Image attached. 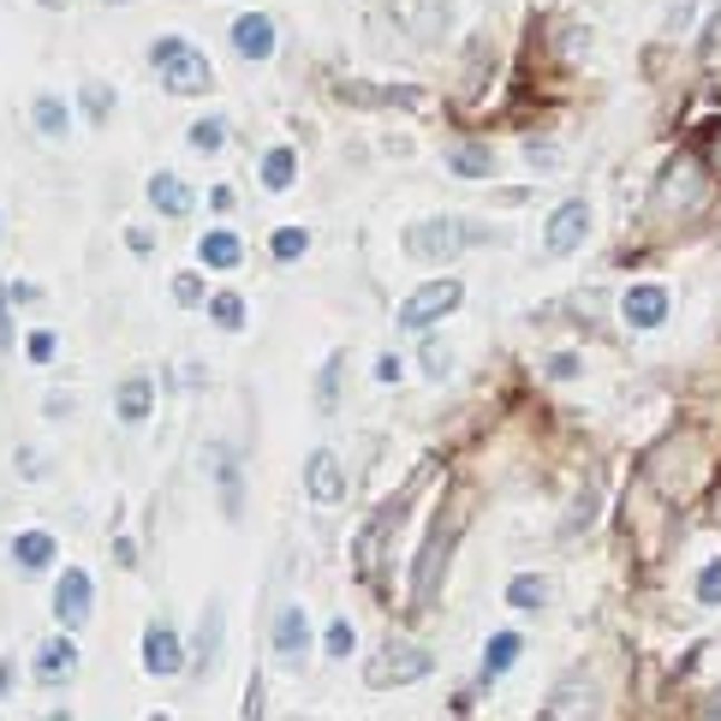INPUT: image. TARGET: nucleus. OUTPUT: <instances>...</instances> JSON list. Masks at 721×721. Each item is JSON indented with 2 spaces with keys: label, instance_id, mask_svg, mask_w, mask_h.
<instances>
[{
  "label": "nucleus",
  "instance_id": "nucleus-38",
  "mask_svg": "<svg viewBox=\"0 0 721 721\" xmlns=\"http://www.w3.org/2000/svg\"><path fill=\"white\" fill-rule=\"evenodd\" d=\"M703 55H721V0H715L710 25H703Z\"/></svg>",
  "mask_w": 721,
  "mask_h": 721
},
{
  "label": "nucleus",
  "instance_id": "nucleus-45",
  "mask_svg": "<svg viewBox=\"0 0 721 721\" xmlns=\"http://www.w3.org/2000/svg\"><path fill=\"white\" fill-rule=\"evenodd\" d=\"M19 471H25V477H42L48 466H42V454H37V448H25V454H19Z\"/></svg>",
  "mask_w": 721,
  "mask_h": 721
},
{
  "label": "nucleus",
  "instance_id": "nucleus-8",
  "mask_svg": "<svg viewBox=\"0 0 721 721\" xmlns=\"http://www.w3.org/2000/svg\"><path fill=\"white\" fill-rule=\"evenodd\" d=\"M591 238V203L585 197H566L555 215H548V233H543V251L548 256H573L578 245Z\"/></svg>",
  "mask_w": 721,
  "mask_h": 721
},
{
  "label": "nucleus",
  "instance_id": "nucleus-50",
  "mask_svg": "<svg viewBox=\"0 0 721 721\" xmlns=\"http://www.w3.org/2000/svg\"><path fill=\"white\" fill-rule=\"evenodd\" d=\"M108 7H126V0H108Z\"/></svg>",
  "mask_w": 721,
  "mask_h": 721
},
{
  "label": "nucleus",
  "instance_id": "nucleus-18",
  "mask_svg": "<svg viewBox=\"0 0 721 721\" xmlns=\"http://www.w3.org/2000/svg\"><path fill=\"white\" fill-rule=\"evenodd\" d=\"M221 632H227V614H221V603L203 608V632H197V650H192V674H210L215 656H221Z\"/></svg>",
  "mask_w": 721,
  "mask_h": 721
},
{
  "label": "nucleus",
  "instance_id": "nucleus-10",
  "mask_svg": "<svg viewBox=\"0 0 721 721\" xmlns=\"http://www.w3.org/2000/svg\"><path fill=\"white\" fill-rule=\"evenodd\" d=\"M144 668H149V674H185V668H192V662H185V644H179V632L174 626H167V621H149V632H144Z\"/></svg>",
  "mask_w": 721,
  "mask_h": 721
},
{
  "label": "nucleus",
  "instance_id": "nucleus-14",
  "mask_svg": "<svg viewBox=\"0 0 721 721\" xmlns=\"http://www.w3.org/2000/svg\"><path fill=\"white\" fill-rule=\"evenodd\" d=\"M400 513H406V495H393V501H388V507H382V513H376V519L364 525V537H358V548H352V555H358V566H364V573H376V555H382L388 530L400 525Z\"/></svg>",
  "mask_w": 721,
  "mask_h": 721
},
{
  "label": "nucleus",
  "instance_id": "nucleus-19",
  "mask_svg": "<svg viewBox=\"0 0 721 721\" xmlns=\"http://www.w3.org/2000/svg\"><path fill=\"white\" fill-rule=\"evenodd\" d=\"M548 603H555V585H548L543 573H519L507 585V608H519V614H543Z\"/></svg>",
  "mask_w": 721,
  "mask_h": 721
},
{
  "label": "nucleus",
  "instance_id": "nucleus-6",
  "mask_svg": "<svg viewBox=\"0 0 721 721\" xmlns=\"http://www.w3.org/2000/svg\"><path fill=\"white\" fill-rule=\"evenodd\" d=\"M459 299H466V286H459L454 274H441V281H423L418 293H411V299L400 304V329L423 334L429 322H441L448 311H459Z\"/></svg>",
  "mask_w": 721,
  "mask_h": 721
},
{
  "label": "nucleus",
  "instance_id": "nucleus-22",
  "mask_svg": "<svg viewBox=\"0 0 721 721\" xmlns=\"http://www.w3.org/2000/svg\"><path fill=\"white\" fill-rule=\"evenodd\" d=\"M149 400H156L149 376H126V382H119V418H126V423H144L149 418Z\"/></svg>",
  "mask_w": 721,
  "mask_h": 721
},
{
  "label": "nucleus",
  "instance_id": "nucleus-3",
  "mask_svg": "<svg viewBox=\"0 0 721 721\" xmlns=\"http://www.w3.org/2000/svg\"><path fill=\"white\" fill-rule=\"evenodd\" d=\"M477 233L471 221H459V215H429L418 221V227H406V256H418V263H448V256H459L466 245H477Z\"/></svg>",
  "mask_w": 721,
  "mask_h": 721
},
{
  "label": "nucleus",
  "instance_id": "nucleus-23",
  "mask_svg": "<svg viewBox=\"0 0 721 721\" xmlns=\"http://www.w3.org/2000/svg\"><path fill=\"white\" fill-rule=\"evenodd\" d=\"M197 256L210 269H238V256H245V245L227 233V227H215V233H203V245H197Z\"/></svg>",
  "mask_w": 721,
  "mask_h": 721
},
{
  "label": "nucleus",
  "instance_id": "nucleus-29",
  "mask_svg": "<svg viewBox=\"0 0 721 721\" xmlns=\"http://www.w3.org/2000/svg\"><path fill=\"white\" fill-rule=\"evenodd\" d=\"M340 364H347V358H329V364H322V376H316V411H322V418H329V411H334V400H340Z\"/></svg>",
  "mask_w": 721,
  "mask_h": 721
},
{
  "label": "nucleus",
  "instance_id": "nucleus-24",
  "mask_svg": "<svg viewBox=\"0 0 721 721\" xmlns=\"http://www.w3.org/2000/svg\"><path fill=\"white\" fill-rule=\"evenodd\" d=\"M12 561H19L25 573H42V566L55 561V537H48V530H25V537L12 543Z\"/></svg>",
  "mask_w": 721,
  "mask_h": 721
},
{
  "label": "nucleus",
  "instance_id": "nucleus-28",
  "mask_svg": "<svg viewBox=\"0 0 721 721\" xmlns=\"http://www.w3.org/2000/svg\"><path fill=\"white\" fill-rule=\"evenodd\" d=\"M37 126H42L48 137H66V131H72V114H66L60 96H37Z\"/></svg>",
  "mask_w": 721,
  "mask_h": 721
},
{
  "label": "nucleus",
  "instance_id": "nucleus-5",
  "mask_svg": "<svg viewBox=\"0 0 721 721\" xmlns=\"http://www.w3.org/2000/svg\"><path fill=\"white\" fill-rule=\"evenodd\" d=\"M429 668H436V656H429L423 644H382V656H376L370 668H364V680L376 685V692H393V685H418Z\"/></svg>",
  "mask_w": 721,
  "mask_h": 721
},
{
  "label": "nucleus",
  "instance_id": "nucleus-35",
  "mask_svg": "<svg viewBox=\"0 0 721 721\" xmlns=\"http://www.w3.org/2000/svg\"><path fill=\"white\" fill-rule=\"evenodd\" d=\"M84 114H90L96 126L114 114V96H108V84H84Z\"/></svg>",
  "mask_w": 721,
  "mask_h": 721
},
{
  "label": "nucleus",
  "instance_id": "nucleus-41",
  "mask_svg": "<svg viewBox=\"0 0 721 721\" xmlns=\"http://www.w3.org/2000/svg\"><path fill=\"white\" fill-rule=\"evenodd\" d=\"M692 7H698V0H674V7H668V30H685V19H692Z\"/></svg>",
  "mask_w": 721,
  "mask_h": 721
},
{
  "label": "nucleus",
  "instance_id": "nucleus-43",
  "mask_svg": "<svg viewBox=\"0 0 721 721\" xmlns=\"http://www.w3.org/2000/svg\"><path fill=\"white\" fill-rule=\"evenodd\" d=\"M245 715H263V674H251V692H245Z\"/></svg>",
  "mask_w": 721,
  "mask_h": 721
},
{
  "label": "nucleus",
  "instance_id": "nucleus-13",
  "mask_svg": "<svg viewBox=\"0 0 721 721\" xmlns=\"http://www.w3.org/2000/svg\"><path fill=\"white\" fill-rule=\"evenodd\" d=\"M621 316L632 322V329H662V322H668V286H656V281H644V286H626V299H621Z\"/></svg>",
  "mask_w": 721,
  "mask_h": 721
},
{
  "label": "nucleus",
  "instance_id": "nucleus-49",
  "mask_svg": "<svg viewBox=\"0 0 721 721\" xmlns=\"http://www.w3.org/2000/svg\"><path fill=\"white\" fill-rule=\"evenodd\" d=\"M42 7H55V12H60V7H66V0H42Z\"/></svg>",
  "mask_w": 721,
  "mask_h": 721
},
{
  "label": "nucleus",
  "instance_id": "nucleus-12",
  "mask_svg": "<svg viewBox=\"0 0 721 721\" xmlns=\"http://www.w3.org/2000/svg\"><path fill=\"white\" fill-rule=\"evenodd\" d=\"M55 614H60V626H66V632L90 621V573L66 566V573H60V585H55Z\"/></svg>",
  "mask_w": 721,
  "mask_h": 721
},
{
  "label": "nucleus",
  "instance_id": "nucleus-15",
  "mask_svg": "<svg viewBox=\"0 0 721 721\" xmlns=\"http://www.w3.org/2000/svg\"><path fill=\"white\" fill-rule=\"evenodd\" d=\"M233 48L245 60H269L274 55V19H263V12H245V19L233 25Z\"/></svg>",
  "mask_w": 721,
  "mask_h": 721
},
{
  "label": "nucleus",
  "instance_id": "nucleus-27",
  "mask_svg": "<svg viewBox=\"0 0 721 721\" xmlns=\"http://www.w3.org/2000/svg\"><path fill=\"white\" fill-rule=\"evenodd\" d=\"M293 174H299V156H293V149H269V156H263V185H269V192H286V185H293Z\"/></svg>",
  "mask_w": 721,
  "mask_h": 721
},
{
  "label": "nucleus",
  "instance_id": "nucleus-20",
  "mask_svg": "<svg viewBox=\"0 0 721 721\" xmlns=\"http://www.w3.org/2000/svg\"><path fill=\"white\" fill-rule=\"evenodd\" d=\"M149 203H156L162 215H174V221H179V215H192V203H197V197H192V185H185L179 174H156V179H149Z\"/></svg>",
  "mask_w": 721,
  "mask_h": 721
},
{
  "label": "nucleus",
  "instance_id": "nucleus-16",
  "mask_svg": "<svg viewBox=\"0 0 721 721\" xmlns=\"http://www.w3.org/2000/svg\"><path fill=\"white\" fill-rule=\"evenodd\" d=\"M78 674V644L72 639H48L37 650V680L42 685H60V680H72Z\"/></svg>",
  "mask_w": 721,
  "mask_h": 721
},
{
  "label": "nucleus",
  "instance_id": "nucleus-4",
  "mask_svg": "<svg viewBox=\"0 0 721 721\" xmlns=\"http://www.w3.org/2000/svg\"><path fill=\"white\" fill-rule=\"evenodd\" d=\"M149 60L162 66V84H167L174 96H203V90L215 84L210 60H203V55H197V48L185 42V37H162L156 48H149Z\"/></svg>",
  "mask_w": 721,
  "mask_h": 721
},
{
  "label": "nucleus",
  "instance_id": "nucleus-1",
  "mask_svg": "<svg viewBox=\"0 0 721 721\" xmlns=\"http://www.w3.org/2000/svg\"><path fill=\"white\" fill-rule=\"evenodd\" d=\"M459 513L448 507L436 519V530L423 537V548H418V566H411V608L418 614H429L436 608V591H441V573H448V555H454V543H459Z\"/></svg>",
  "mask_w": 721,
  "mask_h": 721
},
{
  "label": "nucleus",
  "instance_id": "nucleus-40",
  "mask_svg": "<svg viewBox=\"0 0 721 721\" xmlns=\"http://www.w3.org/2000/svg\"><path fill=\"white\" fill-rule=\"evenodd\" d=\"M548 376H555V382H566V376H578V358H573V352L548 358Z\"/></svg>",
  "mask_w": 721,
  "mask_h": 721
},
{
  "label": "nucleus",
  "instance_id": "nucleus-7",
  "mask_svg": "<svg viewBox=\"0 0 721 721\" xmlns=\"http://www.w3.org/2000/svg\"><path fill=\"white\" fill-rule=\"evenodd\" d=\"M388 19L411 42H441L448 37V19H454V0H388Z\"/></svg>",
  "mask_w": 721,
  "mask_h": 721
},
{
  "label": "nucleus",
  "instance_id": "nucleus-44",
  "mask_svg": "<svg viewBox=\"0 0 721 721\" xmlns=\"http://www.w3.org/2000/svg\"><path fill=\"white\" fill-rule=\"evenodd\" d=\"M376 382H400V358H376Z\"/></svg>",
  "mask_w": 721,
  "mask_h": 721
},
{
  "label": "nucleus",
  "instance_id": "nucleus-33",
  "mask_svg": "<svg viewBox=\"0 0 721 721\" xmlns=\"http://www.w3.org/2000/svg\"><path fill=\"white\" fill-rule=\"evenodd\" d=\"M448 370H454V352L441 347V340H423V376H429V382H441Z\"/></svg>",
  "mask_w": 721,
  "mask_h": 721
},
{
  "label": "nucleus",
  "instance_id": "nucleus-30",
  "mask_svg": "<svg viewBox=\"0 0 721 721\" xmlns=\"http://www.w3.org/2000/svg\"><path fill=\"white\" fill-rule=\"evenodd\" d=\"M210 316H215L227 334L245 329V299H238V293H215V299H210Z\"/></svg>",
  "mask_w": 721,
  "mask_h": 721
},
{
  "label": "nucleus",
  "instance_id": "nucleus-26",
  "mask_svg": "<svg viewBox=\"0 0 721 721\" xmlns=\"http://www.w3.org/2000/svg\"><path fill=\"white\" fill-rule=\"evenodd\" d=\"M519 632H495L489 639V650H484V680H495V674H507L513 662H519Z\"/></svg>",
  "mask_w": 721,
  "mask_h": 721
},
{
  "label": "nucleus",
  "instance_id": "nucleus-17",
  "mask_svg": "<svg viewBox=\"0 0 721 721\" xmlns=\"http://www.w3.org/2000/svg\"><path fill=\"white\" fill-rule=\"evenodd\" d=\"M203 466L221 477V513H227V519H238V466H233V448H227V441L203 448Z\"/></svg>",
  "mask_w": 721,
  "mask_h": 721
},
{
  "label": "nucleus",
  "instance_id": "nucleus-11",
  "mask_svg": "<svg viewBox=\"0 0 721 721\" xmlns=\"http://www.w3.org/2000/svg\"><path fill=\"white\" fill-rule=\"evenodd\" d=\"M304 489H311L316 507H334L340 495H347V471H340V459L329 448H316L311 459H304Z\"/></svg>",
  "mask_w": 721,
  "mask_h": 721
},
{
  "label": "nucleus",
  "instance_id": "nucleus-31",
  "mask_svg": "<svg viewBox=\"0 0 721 721\" xmlns=\"http://www.w3.org/2000/svg\"><path fill=\"white\" fill-rule=\"evenodd\" d=\"M221 144H227V119H197V126H192V149H203V156H215Z\"/></svg>",
  "mask_w": 721,
  "mask_h": 721
},
{
  "label": "nucleus",
  "instance_id": "nucleus-39",
  "mask_svg": "<svg viewBox=\"0 0 721 721\" xmlns=\"http://www.w3.org/2000/svg\"><path fill=\"white\" fill-rule=\"evenodd\" d=\"M7 299H12V286H0V352H12V316H7Z\"/></svg>",
  "mask_w": 721,
  "mask_h": 721
},
{
  "label": "nucleus",
  "instance_id": "nucleus-42",
  "mask_svg": "<svg viewBox=\"0 0 721 721\" xmlns=\"http://www.w3.org/2000/svg\"><path fill=\"white\" fill-rule=\"evenodd\" d=\"M30 358L48 364V358H55V334H30Z\"/></svg>",
  "mask_w": 721,
  "mask_h": 721
},
{
  "label": "nucleus",
  "instance_id": "nucleus-48",
  "mask_svg": "<svg viewBox=\"0 0 721 721\" xmlns=\"http://www.w3.org/2000/svg\"><path fill=\"white\" fill-rule=\"evenodd\" d=\"M703 715H721V692H710V703H703Z\"/></svg>",
  "mask_w": 721,
  "mask_h": 721
},
{
  "label": "nucleus",
  "instance_id": "nucleus-47",
  "mask_svg": "<svg viewBox=\"0 0 721 721\" xmlns=\"http://www.w3.org/2000/svg\"><path fill=\"white\" fill-rule=\"evenodd\" d=\"M703 131H710V162L721 167V119H715V126H703Z\"/></svg>",
  "mask_w": 721,
  "mask_h": 721
},
{
  "label": "nucleus",
  "instance_id": "nucleus-34",
  "mask_svg": "<svg viewBox=\"0 0 721 721\" xmlns=\"http://www.w3.org/2000/svg\"><path fill=\"white\" fill-rule=\"evenodd\" d=\"M352 644H358L352 621H329V639H322V650H329V656H352Z\"/></svg>",
  "mask_w": 721,
  "mask_h": 721
},
{
  "label": "nucleus",
  "instance_id": "nucleus-36",
  "mask_svg": "<svg viewBox=\"0 0 721 721\" xmlns=\"http://www.w3.org/2000/svg\"><path fill=\"white\" fill-rule=\"evenodd\" d=\"M698 603H710V608H721V561H710L698 573Z\"/></svg>",
  "mask_w": 721,
  "mask_h": 721
},
{
  "label": "nucleus",
  "instance_id": "nucleus-21",
  "mask_svg": "<svg viewBox=\"0 0 721 721\" xmlns=\"http://www.w3.org/2000/svg\"><path fill=\"white\" fill-rule=\"evenodd\" d=\"M448 167L459 179H489L495 174V149L489 144H454L448 149Z\"/></svg>",
  "mask_w": 721,
  "mask_h": 721
},
{
  "label": "nucleus",
  "instance_id": "nucleus-32",
  "mask_svg": "<svg viewBox=\"0 0 721 721\" xmlns=\"http://www.w3.org/2000/svg\"><path fill=\"white\" fill-rule=\"evenodd\" d=\"M304 245H311V233H304V227H281V233L269 238V251L281 256V263H293V256H304Z\"/></svg>",
  "mask_w": 721,
  "mask_h": 721
},
{
  "label": "nucleus",
  "instance_id": "nucleus-9",
  "mask_svg": "<svg viewBox=\"0 0 721 721\" xmlns=\"http://www.w3.org/2000/svg\"><path fill=\"white\" fill-rule=\"evenodd\" d=\"M304 656H311V621H304L299 603H286L281 614H274V662L304 668Z\"/></svg>",
  "mask_w": 721,
  "mask_h": 721
},
{
  "label": "nucleus",
  "instance_id": "nucleus-37",
  "mask_svg": "<svg viewBox=\"0 0 721 721\" xmlns=\"http://www.w3.org/2000/svg\"><path fill=\"white\" fill-rule=\"evenodd\" d=\"M174 299H179V304H203V281H197V274H179V281H174Z\"/></svg>",
  "mask_w": 721,
  "mask_h": 721
},
{
  "label": "nucleus",
  "instance_id": "nucleus-46",
  "mask_svg": "<svg viewBox=\"0 0 721 721\" xmlns=\"http://www.w3.org/2000/svg\"><path fill=\"white\" fill-rule=\"evenodd\" d=\"M114 561H119V566H137V548H131L126 537H119V543H114Z\"/></svg>",
  "mask_w": 721,
  "mask_h": 721
},
{
  "label": "nucleus",
  "instance_id": "nucleus-2",
  "mask_svg": "<svg viewBox=\"0 0 721 721\" xmlns=\"http://www.w3.org/2000/svg\"><path fill=\"white\" fill-rule=\"evenodd\" d=\"M703 192H710L703 162L692 156V149H680V156L662 167V185H656V197H650V215H656V221H680V215H692L703 203Z\"/></svg>",
  "mask_w": 721,
  "mask_h": 721
},
{
  "label": "nucleus",
  "instance_id": "nucleus-25",
  "mask_svg": "<svg viewBox=\"0 0 721 721\" xmlns=\"http://www.w3.org/2000/svg\"><path fill=\"white\" fill-rule=\"evenodd\" d=\"M591 710H596V692H591L585 680H578V685H561V692L543 703V715H591Z\"/></svg>",
  "mask_w": 721,
  "mask_h": 721
}]
</instances>
